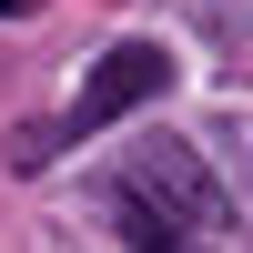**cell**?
Here are the masks:
<instances>
[{
    "label": "cell",
    "mask_w": 253,
    "mask_h": 253,
    "mask_svg": "<svg viewBox=\"0 0 253 253\" xmlns=\"http://www.w3.org/2000/svg\"><path fill=\"white\" fill-rule=\"evenodd\" d=\"M162 91H172V51H162V41H112V51L91 61V81H81V101H71V132L91 142V132L132 122L142 101H162Z\"/></svg>",
    "instance_id": "6da1fadb"
},
{
    "label": "cell",
    "mask_w": 253,
    "mask_h": 253,
    "mask_svg": "<svg viewBox=\"0 0 253 253\" xmlns=\"http://www.w3.org/2000/svg\"><path fill=\"white\" fill-rule=\"evenodd\" d=\"M132 182H142V193H152L172 223H203V233H213V223H233L223 182L193 162V142H142V172H132Z\"/></svg>",
    "instance_id": "7a4b0ae2"
},
{
    "label": "cell",
    "mask_w": 253,
    "mask_h": 253,
    "mask_svg": "<svg viewBox=\"0 0 253 253\" xmlns=\"http://www.w3.org/2000/svg\"><path fill=\"white\" fill-rule=\"evenodd\" d=\"M112 213H122V233H132L142 253H182V223L162 213V203L142 193V182H122V193H112Z\"/></svg>",
    "instance_id": "3957f363"
}]
</instances>
